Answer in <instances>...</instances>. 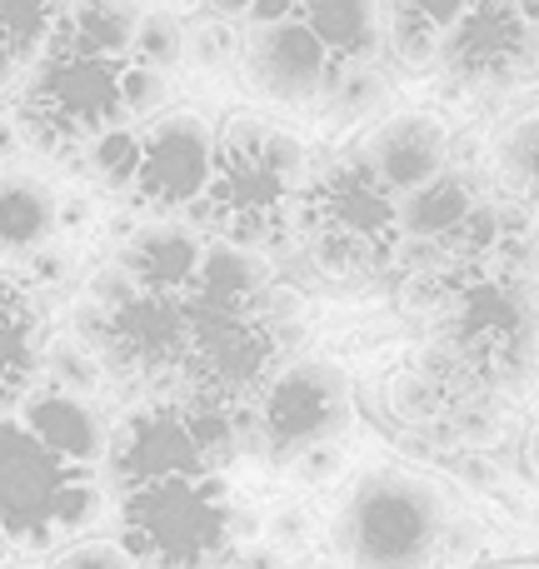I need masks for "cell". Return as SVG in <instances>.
Masks as SVG:
<instances>
[{"label": "cell", "instance_id": "obj_1", "mask_svg": "<svg viewBox=\"0 0 539 569\" xmlns=\"http://www.w3.org/2000/svg\"><path fill=\"white\" fill-rule=\"evenodd\" d=\"M310 176V150L260 116H230L216 130V176L190 216V230L240 250H266L285 236L295 190Z\"/></svg>", "mask_w": 539, "mask_h": 569}, {"label": "cell", "instance_id": "obj_2", "mask_svg": "<svg viewBox=\"0 0 539 569\" xmlns=\"http://www.w3.org/2000/svg\"><path fill=\"white\" fill-rule=\"evenodd\" d=\"M450 540V500L420 470L375 465L330 520L340 569H435Z\"/></svg>", "mask_w": 539, "mask_h": 569}, {"label": "cell", "instance_id": "obj_3", "mask_svg": "<svg viewBox=\"0 0 539 569\" xmlns=\"http://www.w3.org/2000/svg\"><path fill=\"white\" fill-rule=\"evenodd\" d=\"M116 515L140 569H220L236 555V500L220 470L130 485L116 495Z\"/></svg>", "mask_w": 539, "mask_h": 569}, {"label": "cell", "instance_id": "obj_4", "mask_svg": "<svg viewBox=\"0 0 539 569\" xmlns=\"http://www.w3.org/2000/svg\"><path fill=\"white\" fill-rule=\"evenodd\" d=\"M310 260L325 276H375L400 246V196L355 156H340L320 176H305L290 210Z\"/></svg>", "mask_w": 539, "mask_h": 569}, {"label": "cell", "instance_id": "obj_5", "mask_svg": "<svg viewBox=\"0 0 539 569\" xmlns=\"http://www.w3.org/2000/svg\"><path fill=\"white\" fill-rule=\"evenodd\" d=\"M186 300H190V330L176 370V400L226 415L250 410L285 365L280 325L266 320L260 305H216L200 300L196 290Z\"/></svg>", "mask_w": 539, "mask_h": 569}, {"label": "cell", "instance_id": "obj_6", "mask_svg": "<svg viewBox=\"0 0 539 569\" xmlns=\"http://www.w3.org/2000/svg\"><path fill=\"white\" fill-rule=\"evenodd\" d=\"M100 515L96 470L60 460L20 415H0V530L16 550H66Z\"/></svg>", "mask_w": 539, "mask_h": 569}, {"label": "cell", "instance_id": "obj_7", "mask_svg": "<svg viewBox=\"0 0 539 569\" xmlns=\"http://www.w3.org/2000/svg\"><path fill=\"white\" fill-rule=\"evenodd\" d=\"M10 120L20 130V146H36L50 160H60L76 146H90L110 126H130L120 110V60L80 56V50L50 40Z\"/></svg>", "mask_w": 539, "mask_h": 569}, {"label": "cell", "instance_id": "obj_8", "mask_svg": "<svg viewBox=\"0 0 539 569\" xmlns=\"http://www.w3.org/2000/svg\"><path fill=\"white\" fill-rule=\"evenodd\" d=\"M355 425L350 375L335 360H295L266 385L250 410H240V435L270 460L295 465L315 450H335Z\"/></svg>", "mask_w": 539, "mask_h": 569}, {"label": "cell", "instance_id": "obj_9", "mask_svg": "<svg viewBox=\"0 0 539 569\" xmlns=\"http://www.w3.org/2000/svg\"><path fill=\"white\" fill-rule=\"evenodd\" d=\"M216 176V130L196 110H166L140 126L136 196L150 216H186L206 200Z\"/></svg>", "mask_w": 539, "mask_h": 569}, {"label": "cell", "instance_id": "obj_10", "mask_svg": "<svg viewBox=\"0 0 539 569\" xmlns=\"http://www.w3.org/2000/svg\"><path fill=\"white\" fill-rule=\"evenodd\" d=\"M539 60V30L520 0H470L460 20L445 30L440 66L460 86H510L530 76Z\"/></svg>", "mask_w": 539, "mask_h": 569}, {"label": "cell", "instance_id": "obj_11", "mask_svg": "<svg viewBox=\"0 0 539 569\" xmlns=\"http://www.w3.org/2000/svg\"><path fill=\"white\" fill-rule=\"evenodd\" d=\"M186 295L140 290L130 305H120V310L110 315V335H106V345H100V365L116 370L120 380L176 390V370H180L186 330H190Z\"/></svg>", "mask_w": 539, "mask_h": 569}, {"label": "cell", "instance_id": "obj_12", "mask_svg": "<svg viewBox=\"0 0 539 569\" xmlns=\"http://www.w3.org/2000/svg\"><path fill=\"white\" fill-rule=\"evenodd\" d=\"M240 70H246V86L256 90L260 100L300 110V106H320L325 76H330V56H325L320 36L295 16V20H280V26H266V30H246Z\"/></svg>", "mask_w": 539, "mask_h": 569}, {"label": "cell", "instance_id": "obj_13", "mask_svg": "<svg viewBox=\"0 0 539 569\" xmlns=\"http://www.w3.org/2000/svg\"><path fill=\"white\" fill-rule=\"evenodd\" d=\"M360 160L385 180V190H395V196L405 200L450 170V126H445L435 110L385 116L380 126L360 140Z\"/></svg>", "mask_w": 539, "mask_h": 569}, {"label": "cell", "instance_id": "obj_14", "mask_svg": "<svg viewBox=\"0 0 539 569\" xmlns=\"http://www.w3.org/2000/svg\"><path fill=\"white\" fill-rule=\"evenodd\" d=\"M46 365V335H40V305L26 276L0 270V415H16L30 400Z\"/></svg>", "mask_w": 539, "mask_h": 569}, {"label": "cell", "instance_id": "obj_15", "mask_svg": "<svg viewBox=\"0 0 539 569\" xmlns=\"http://www.w3.org/2000/svg\"><path fill=\"white\" fill-rule=\"evenodd\" d=\"M20 420L30 425L36 440H46L60 460L80 465V470H100L110 450V420L86 400V395H70V390H30V400L20 405Z\"/></svg>", "mask_w": 539, "mask_h": 569}, {"label": "cell", "instance_id": "obj_16", "mask_svg": "<svg viewBox=\"0 0 539 569\" xmlns=\"http://www.w3.org/2000/svg\"><path fill=\"white\" fill-rule=\"evenodd\" d=\"M200 256H206V236H196L190 226H176V220H146L120 246L116 260L136 276L140 290L186 295V290H196Z\"/></svg>", "mask_w": 539, "mask_h": 569}, {"label": "cell", "instance_id": "obj_17", "mask_svg": "<svg viewBox=\"0 0 539 569\" xmlns=\"http://www.w3.org/2000/svg\"><path fill=\"white\" fill-rule=\"evenodd\" d=\"M56 236V190L40 176L6 170L0 176V260L26 266L36 250H46Z\"/></svg>", "mask_w": 539, "mask_h": 569}, {"label": "cell", "instance_id": "obj_18", "mask_svg": "<svg viewBox=\"0 0 539 569\" xmlns=\"http://www.w3.org/2000/svg\"><path fill=\"white\" fill-rule=\"evenodd\" d=\"M300 20L320 36L330 66H370L385 46V10L380 0H310Z\"/></svg>", "mask_w": 539, "mask_h": 569}, {"label": "cell", "instance_id": "obj_19", "mask_svg": "<svg viewBox=\"0 0 539 569\" xmlns=\"http://www.w3.org/2000/svg\"><path fill=\"white\" fill-rule=\"evenodd\" d=\"M485 200V186L475 170H460L450 166L440 180H430L425 190H415V196L400 200V236L405 240H445L455 226H460L465 216H470L475 206Z\"/></svg>", "mask_w": 539, "mask_h": 569}, {"label": "cell", "instance_id": "obj_20", "mask_svg": "<svg viewBox=\"0 0 539 569\" xmlns=\"http://www.w3.org/2000/svg\"><path fill=\"white\" fill-rule=\"evenodd\" d=\"M140 16H146V10H140L136 0H70L56 40L70 50H80V56L130 60Z\"/></svg>", "mask_w": 539, "mask_h": 569}, {"label": "cell", "instance_id": "obj_21", "mask_svg": "<svg viewBox=\"0 0 539 569\" xmlns=\"http://www.w3.org/2000/svg\"><path fill=\"white\" fill-rule=\"evenodd\" d=\"M270 290V270L256 250L226 246V240H206V256H200V276L196 295L216 305H256Z\"/></svg>", "mask_w": 539, "mask_h": 569}, {"label": "cell", "instance_id": "obj_22", "mask_svg": "<svg viewBox=\"0 0 539 569\" xmlns=\"http://www.w3.org/2000/svg\"><path fill=\"white\" fill-rule=\"evenodd\" d=\"M70 0H0V40L16 50L20 66L40 60L66 20Z\"/></svg>", "mask_w": 539, "mask_h": 569}, {"label": "cell", "instance_id": "obj_23", "mask_svg": "<svg viewBox=\"0 0 539 569\" xmlns=\"http://www.w3.org/2000/svg\"><path fill=\"white\" fill-rule=\"evenodd\" d=\"M495 180L510 196H539V110L520 116L495 140Z\"/></svg>", "mask_w": 539, "mask_h": 569}, {"label": "cell", "instance_id": "obj_24", "mask_svg": "<svg viewBox=\"0 0 539 569\" xmlns=\"http://www.w3.org/2000/svg\"><path fill=\"white\" fill-rule=\"evenodd\" d=\"M86 170L90 180L110 186V196H130L140 176V130L110 126L86 146Z\"/></svg>", "mask_w": 539, "mask_h": 569}, {"label": "cell", "instance_id": "obj_25", "mask_svg": "<svg viewBox=\"0 0 539 569\" xmlns=\"http://www.w3.org/2000/svg\"><path fill=\"white\" fill-rule=\"evenodd\" d=\"M380 96H385V76L375 70V60L370 66H330L320 106H325V116H335V120H360L380 106Z\"/></svg>", "mask_w": 539, "mask_h": 569}, {"label": "cell", "instance_id": "obj_26", "mask_svg": "<svg viewBox=\"0 0 539 569\" xmlns=\"http://www.w3.org/2000/svg\"><path fill=\"white\" fill-rule=\"evenodd\" d=\"M240 56H246V26L240 20L206 16L186 26V60L196 70H230L240 66Z\"/></svg>", "mask_w": 539, "mask_h": 569}, {"label": "cell", "instance_id": "obj_27", "mask_svg": "<svg viewBox=\"0 0 539 569\" xmlns=\"http://www.w3.org/2000/svg\"><path fill=\"white\" fill-rule=\"evenodd\" d=\"M130 60L170 76V70L186 60V20L170 16V10H146L140 30H136V46H130Z\"/></svg>", "mask_w": 539, "mask_h": 569}, {"label": "cell", "instance_id": "obj_28", "mask_svg": "<svg viewBox=\"0 0 539 569\" xmlns=\"http://www.w3.org/2000/svg\"><path fill=\"white\" fill-rule=\"evenodd\" d=\"M440 46H445V30H435L430 20L405 16V10H390V16H385V50H390L395 66L425 70L440 60Z\"/></svg>", "mask_w": 539, "mask_h": 569}, {"label": "cell", "instance_id": "obj_29", "mask_svg": "<svg viewBox=\"0 0 539 569\" xmlns=\"http://www.w3.org/2000/svg\"><path fill=\"white\" fill-rule=\"evenodd\" d=\"M166 106H170L166 70H150L140 60H120V110H126V120L150 126L156 116H166Z\"/></svg>", "mask_w": 539, "mask_h": 569}, {"label": "cell", "instance_id": "obj_30", "mask_svg": "<svg viewBox=\"0 0 539 569\" xmlns=\"http://www.w3.org/2000/svg\"><path fill=\"white\" fill-rule=\"evenodd\" d=\"M100 355L86 350L80 340H46V365H40V375H50L56 380V390H70V395H90L100 380Z\"/></svg>", "mask_w": 539, "mask_h": 569}, {"label": "cell", "instance_id": "obj_31", "mask_svg": "<svg viewBox=\"0 0 539 569\" xmlns=\"http://www.w3.org/2000/svg\"><path fill=\"white\" fill-rule=\"evenodd\" d=\"M46 569H140V565L120 545V535H90V540H70L66 550H56Z\"/></svg>", "mask_w": 539, "mask_h": 569}, {"label": "cell", "instance_id": "obj_32", "mask_svg": "<svg viewBox=\"0 0 539 569\" xmlns=\"http://www.w3.org/2000/svg\"><path fill=\"white\" fill-rule=\"evenodd\" d=\"M140 295V284H136V276H130L126 266H120V260H110V266H100L96 276L86 280V300H96L100 310H110L116 315L120 305H130Z\"/></svg>", "mask_w": 539, "mask_h": 569}, {"label": "cell", "instance_id": "obj_33", "mask_svg": "<svg viewBox=\"0 0 539 569\" xmlns=\"http://www.w3.org/2000/svg\"><path fill=\"white\" fill-rule=\"evenodd\" d=\"M70 270H76V256H70L60 240H50L46 250H36V256L26 260V284L30 290H40V284H60Z\"/></svg>", "mask_w": 539, "mask_h": 569}, {"label": "cell", "instance_id": "obj_34", "mask_svg": "<svg viewBox=\"0 0 539 569\" xmlns=\"http://www.w3.org/2000/svg\"><path fill=\"white\" fill-rule=\"evenodd\" d=\"M390 10H405V16L430 20L435 30H450L455 20L470 10V0H390Z\"/></svg>", "mask_w": 539, "mask_h": 569}, {"label": "cell", "instance_id": "obj_35", "mask_svg": "<svg viewBox=\"0 0 539 569\" xmlns=\"http://www.w3.org/2000/svg\"><path fill=\"white\" fill-rule=\"evenodd\" d=\"M90 220H96V206H90V196H76V190L56 196V236H80Z\"/></svg>", "mask_w": 539, "mask_h": 569}, {"label": "cell", "instance_id": "obj_36", "mask_svg": "<svg viewBox=\"0 0 539 569\" xmlns=\"http://www.w3.org/2000/svg\"><path fill=\"white\" fill-rule=\"evenodd\" d=\"M300 16V0H256L250 16L240 20L246 30H266V26H280V20H295Z\"/></svg>", "mask_w": 539, "mask_h": 569}, {"label": "cell", "instance_id": "obj_37", "mask_svg": "<svg viewBox=\"0 0 539 569\" xmlns=\"http://www.w3.org/2000/svg\"><path fill=\"white\" fill-rule=\"evenodd\" d=\"M20 156V130L10 116H0V176H6V166Z\"/></svg>", "mask_w": 539, "mask_h": 569}, {"label": "cell", "instance_id": "obj_38", "mask_svg": "<svg viewBox=\"0 0 539 569\" xmlns=\"http://www.w3.org/2000/svg\"><path fill=\"white\" fill-rule=\"evenodd\" d=\"M250 6H256V0H206V10L220 16V20H246Z\"/></svg>", "mask_w": 539, "mask_h": 569}, {"label": "cell", "instance_id": "obj_39", "mask_svg": "<svg viewBox=\"0 0 539 569\" xmlns=\"http://www.w3.org/2000/svg\"><path fill=\"white\" fill-rule=\"evenodd\" d=\"M16 76H20V60H16V50L0 40V90H10L16 86Z\"/></svg>", "mask_w": 539, "mask_h": 569}, {"label": "cell", "instance_id": "obj_40", "mask_svg": "<svg viewBox=\"0 0 539 569\" xmlns=\"http://www.w3.org/2000/svg\"><path fill=\"white\" fill-rule=\"evenodd\" d=\"M525 465H530V475H535V485H539V420H535L530 440H525Z\"/></svg>", "mask_w": 539, "mask_h": 569}, {"label": "cell", "instance_id": "obj_41", "mask_svg": "<svg viewBox=\"0 0 539 569\" xmlns=\"http://www.w3.org/2000/svg\"><path fill=\"white\" fill-rule=\"evenodd\" d=\"M10 555H16V545H10V535H6V530H0V565H6V560H10Z\"/></svg>", "mask_w": 539, "mask_h": 569}]
</instances>
